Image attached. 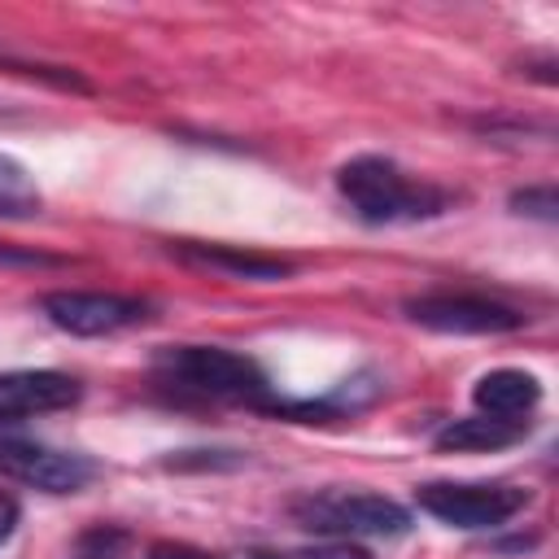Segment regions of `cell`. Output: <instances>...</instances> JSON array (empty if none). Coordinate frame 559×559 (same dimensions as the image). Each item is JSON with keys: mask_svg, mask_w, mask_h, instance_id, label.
<instances>
[{"mask_svg": "<svg viewBox=\"0 0 559 559\" xmlns=\"http://www.w3.org/2000/svg\"><path fill=\"white\" fill-rule=\"evenodd\" d=\"M524 441V419H493V415H463L450 419L445 428H437L432 445L437 450H454V454H489V450H507Z\"/></svg>", "mask_w": 559, "mask_h": 559, "instance_id": "8fae6325", "label": "cell"}, {"mask_svg": "<svg viewBox=\"0 0 559 559\" xmlns=\"http://www.w3.org/2000/svg\"><path fill=\"white\" fill-rule=\"evenodd\" d=\"M157 371L166 384H179L201 397H227V402H262L266 397L262 367L223 345H166L157 354Z\"/></svg>", "mask_w": 559, "mask_h": 559, "instance_id": "7a4b0ae2", "label": "cell"}, {"mask_svg": "<svg viewBox=\"0 0 559 559\" xmlns=\"http://www.w3.org/2000/svg\"><path fill=\"white\" fill-rule=\"evenodd\" d=\"M79 380L52 367H17L0 371V419H35L52 411H70L79 402Z\"/></svg>", "mask_w": 559, "mask_h": 559, "instance_id": "ba28073f", "label": "cell"}, {"mask_svg": "<svg viewBox=\"0 0 559 559\" xmlns=\"http://www.w3.org/2000/svg\"><path fill=\"white\" fill-rule=\"evenodd\" d=\"M170 253L183 258L188 266H201V271H214V275H227V280H249V284H271V280H284L293 271V262L271 258V253H253V249H240V245L175 240Z\"/></svg>", "mask_w": 559, "mask_h": 559, "instance_id": "9c48e42d", "label": "cell"}, {"mask_svg": "<svg viewBox=\"0 0 559 559\" xmlns=\"http://www.w3.org/2000/svg\"><path fill=\"white\" fill-rule=\"evenodd\" d=\"M39 205H44V192L35 175L17 157L0 153V218H31L39 214Z\"/></svg>", "mask_w": 559, "mask_h": 559, "instance_id": "7c38bea8", "label": "cell"}, {"mask_svg": "<svg viewBox=\"0 0 559 559\" xmlns=\"http://www.w3.org/2000/svg\"><path fill=\"white\" fill-rule=\"evenodd\" d=\"M511 210H515V214H528V218H542V223H555V218H559L555 183H533V188L511 192Z\"/></svg>", "mask_w": 559, "mask_h": 559, "instance_id": "4fadbf2b", "label": "cell"}, {"mask_svg": "<svg viewBox=\"0 0 559 559\" xmlns=\"http://www.w3.org/2000/svg\"><path fill=\"white\" fill-rule=\"evenodd\" d=\"M148 559H214V555L183 546V542H157V546H148Z\"/></svg>", "mask_w": 559, "mask_h": 559, "instance_id": "2e32d148", "label": "cell"}, {"mask_svg": "<svg viewBox=\"0 0 559 559\" xmlns=\"http://www.w3.org/2000/svg\"><path fill=\"white\" fill-rule=\"evenodd\" d=\"M402 310L411 323L428 332H450V336H498L524 323V314L480 293H424V297H411Z\"/></svg>", "mask_w": 559, "mask_h": 559, "instance_id": "5b68a950", "label": "cell"}, {"mask_svg": "<svg viewBox=\"0 0 559 559\" xmlns=\"http://www.w3.org/2000/svg\"><path fill=\"white\" fill-rule=\"evenodd\" d=\"M0 476L44 493H79L96 476V463L70 450H52L44 441H0Z\"/></svg>", "mask_w": 559, "mask_h": 559, "instance_id": "52a82bcc", "label": "cell"}, {"mask_svg": "<svg viewBox=\"0 0 559 559\" xmlns=\"http://www.w3.org/2000/svg\"><path fill=\"white\" fill-rule=\"evenodd\" d=\"M44 314L70 332V336H114L122 328H135L148 319V301L127 297V293H79L61 288L44 297Z\"/></svg>", "mask_w": 559, "mask_h": 559, "instance_id": "8992f818", "label": "cell"}, {"mask_svg": "<svg viewBox=\"0 0 559 559\" xmlns=\"http://www.w3.org/2000/svg\"><path fill=\"white\" fill-rule=\"evenodd\" d=\"M472 402L480 415H493V419H524L537 402H542V384L533 371H520V367H498V371H485L472 389Z\"/></svg>", "mask_w": 559, "mask_h": 559, "instance_id": "30bf717a", "label": "cell"}, {"mask_svg": "<svg viewBox=\"0 0 559 559\" xmlns=\"http://www.w3.org/2000/svg\"><path fill=\"white\" fill-rule=\"evenodd\" d=\"M0 262H22V266H31V262H57V258H44V253H26V249H13V245H0Z\"/></svg>", "mask_w": 559, "mask_h": 559, "instance_id": "ac0fdd59", "label": "cell"}, {"mask_svg": "<svg viewBox=\"0 0 559 559\" xmlns=\"http://www.w3.org/2000/svg\"><path fill=\"white\" fill-rule=\"evenodd\" d=\"M245 559H371L362 546L349 542H328V546H310V550H288V555H245Z\"/></svg>", "mask_w": 559, "mask_h": 559, "instance_id": "9a60e30c", "label": "cell"}, {"mask_svg": "<svg viewBox=\"0 0 559 559\" xmlns=\"http://www.w3.org/2000/svg\"><path fill=\"white\" fill-rule=\"evenodd\" d=\"M17 520H22V507H17V498H9V493L0 489V542H9V537H13Z\"/></svg>", "mask_w": 559, "mask_h": 559, "instance_id": "e0dca14e", "label": "cell"}, {"mask_svg": "<svg viewBox=\"0 0 559 559\" xmlns=\"http://www.w3.org/2000/svg\"><path fill=\"white\" fill-rule=\"evenodd\" d=\"M122 550H127V533L122 528H92V533L79 537L70 559H122Z\"/></svg>", "mask_w": 559, "mask_h": 559, "instance_id": "5bb4252c", "label": "cell"}, {"mask_svg": "<svg viewBox=\"0 0 559 559\" xmlns=\"http://www.w3.org/2000/svg\"><path fill=\"white\" fill-rule=\"evenodd\" d=\"M293 520L323 537H397L411 528V511L384 493H354V489H319L297 498Z\"/></svg>", "mask_w": 559, "mask_h": 559, "instance_id": "3957f363", "label": "cell"}, {"mask_svg": "<svg viewBox=\"0 0 559 559\" xmlns=\"http://www.w3.org/2000/svg\"><path fill=\"white\" fill-rule=\"evenodd\" d=\"M419 511L454 528H498L524 511L528 489L520 485H489V480H428L415 489Z\"/></svg>", "mask_w": 559, "mask_h": 559, "instance_id": "277c9868", "label": "cell"}, {"mask_svg": "<svg viewBox=\"0 0 559 559\" xmlns=\"http://www.w3.org/2000/svg\"><path fill=\"white\" fill-rule=\"evenodd\" d=\"M336 188L362 223H411V218H432L450 205L445 192L406 179L397 162L376 157V153L349 157L336 170Z\"/></svg>", "mask_w": 559, "mask_h": 559, "instance_id": "6da1fadb", "label": "cell"}]
</instances>
